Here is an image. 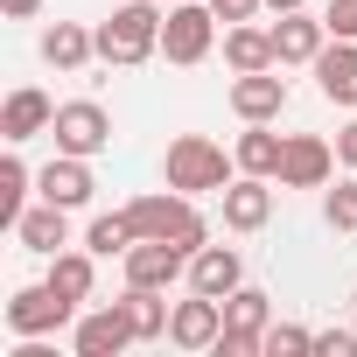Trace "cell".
I'll list each match as a JSON object with an SVG mask.
<instances>
[{
	"label": "cell",
	"instance_id": "cell-5",
	"mask_svg": "<svg viewBox=\"0 0 357 357\" xmlns=\"http://www.w3.org/2000/svg\"><path fill=\"white\" fill-rule=\"evenodd\" d=\"M56 154H105L112 147V112L98 105V98H70V105H56Z\"/></svg>",
	"mask_w": 357,
	"mask_h": 357
},
{
	"label": "cell",
	"instance_id": "cell-11",
	"mask_svg": "<svg viewBox=\"0 0 357 357\" xmlns=\"http://www.w3.org/2000/svg\"><path fill=\"white\" fill-rule=\"evenodd\" d=\"M70 343H77V357H119V350H126V343H140V336H133L126 308H119V301H105V308H91V315L77 322V336H70Z\"/></svg>",
	"mask_w": 357,
	"mask_h": 357
},
{
	"label": "cell",
	"instance_id": "cell-4",
	"mask_svg": "<svg viewBox=\"0 0 357 357\" xmlns=\"http://www.w3.org/2000/svg\"><path fill=\"white\" fill-rule=\"evenodd\" d=\"M218 50V8H211V0H175V8H168V22H161V56L168 63H204Z\"/></svg>",
	"mask_w": 357,
	"mask_h": 357
},
{
	"label": "cell",
	"instance_id": "cell-27",
	"mask_svg": "<svg viewBox=\"0 0 357 357\" xmlns=\"http://www.w3.org/2000/svg\"><path fill=\"white\" fill-rule=\"evenodd\" d=\"M301 350H315V329H301V322H266V357H301Z\"/></svg>",
	"mask_w": 357,
	"mask_h": 357
},
{
	"label": "cell",
	"instance_id": "cell-22",
	"mask_svg": "<svg viewBox=\"0 0 357 357\" xmlns=\"http://www.w3.org/2000/svg\"><path fill=\"white\" fill-rule=\"evenodd\" d=\"M50 287L70 294V301H91V287H98V252H91V245H84V252H56V259H50Z\"/></svg>",
	"mask_w": 357,
	"mask_h": 357
},
{
	"label": "cell",
	"instance_id": "cell-10",
	"mask_svg": "<svg viewBox=\"0 0 357 357\" xmlns=\"http://www.w3.org/2000/svg\"><path fill=\"white\" fill-rule=\"evenodd\" d=\"M273 175H231V183H225V225L231 231H266V218H273Z\"/></svg>",
	"mask_w": 357,
	"mask_h": 357
},
{
	"label": "cell",
	"instance_id": "cell-19",
	"mask_svg": "<svg viewBox=\"0 0 357 357\" xmlns=\"http://www.w3.org/2000/svg\"><path fill=\"white\" fill-rule=\"evenodd\" d=\"M225 63L245 77V70H280L273 56V29H252V22H231L225 29Z\"/></svg>",
	"mask_w": 357,
	"mask_h": 357
},
{
	"label": "cell",
	"instance_id": "cell-16",
	"mask_svg": "<svg viewBox=\"0 0 357 357\" xmlns=\"http://www.w3.org/2000/svg\"><path fill=\"white\" fill-rule=\"evenodd\" d=\"M15 238H22L29 252H43V259H56V252H63V238H70V211L43 197L36 211H22V218H15Z\"/></svg>",
	"mask_w": 357,
	"mask_h": 357
},
{
	"label": "cell",
	"instance_id": "cell-9",
	"mask_svg": "<svg viewBox=\"0 0 357 357\" xmlns=\"http://www.w3.org/2000/svg\"><path fill=\"white\" fill-rule=\"evenodd\" d=\"M183 273H190V252L168 245V238H140V245L126 252V287H161V294H168Z\"/></svg>",
	"mask_w": 357,
	"mask_h": 357
},
{
	"label": "cell",
	"instance_id": "cell-28",
	"mask_svg": "<svg viewBox=\"0 0 357 357\" xmlns=\"http://www.w3.org/2000/svg\"><path fill=\"white\" fill-rule=\"evenodd\" d=\"M322 218H329V231H357V183H336L322 197Z\"/></svg>",
	"mask_w": 357,
	"mask_h": 357
},
{
	"label": "cell",
	"instance_id": "cell-25",
	"mask_svg": "<svg viewBox=\"0 0 357 357\" xmlns=\"http://www.w3.org/2000/svg\"><path fill=\"white\" fill-rule=\"evenodd\" d=\"M225 322H231V329H266V322H273V301H266L259 287H231V294H225Z\"/></svg>",
	"mask_w": 357,
	"mask_h": 357
},
{
	"label": "cell",
	"instance_id": "cell-23",
	"mask_svg": "<svg viewBox=\"0 0 357 357\" xmlns=\"http://www.w3.org/2000/svg\"><path fill=\"white\" fill-rule=\"evenodd\" d=\"M119 308H126V322H133V336H140V343L168 336V308H161V287H126V294H119Z\"/></svg>",
	"mask_w": 357,
	"mask_h": 357
},
{
	"label": "cell",
	"instance_id": "cell-18",
	"mask_svg": "<svg viewBox=\"0 0 357 357\" xmlns=\"http://www.w3.org/2000/svg\"><path fill=\"white\" fill-rule=\"evenodd\" d=\"M36 50H43V63H56V70H84V63L98 56V29H77V22H50Z\"/></svg>",
	"mask_w": 357,
	"mask_h": 357
},
{
	"label": "cell",
	"instance_id": "cell-3",
	"mask_svg": "<svg viewBox=\"0 0 357 357\" xmlns=\"http://www.w3.org/2000/svg\"><path fill=\"white\" fill-rule=\"evenodd\" d=\"M231 168H238V154H225L211 133H183V140H168V161H161L168 190H183V197H204V190H218V197H225Z\"/></svg>",
	"mask_w": 357,
	"mask_h": 357
},
{
	"label": "cell",
	"instance_id": "cell-8",
	"mask_svg": "<svg viewBox=\"0 0 357 357\" xmlns=\"http://www.w3.org/2000/svg\"><path fill=\"white\" fill-rule=\"evenodd\" d=\"M329 168H336V147H329L322 133H287V154H280V175H273V183H280V190H322Z\"/></svg>",
	"mask_w": 357,
	"mask_h": 357
},
{
	"label": "cell",
	"instance_id": "cell-31",
	"mask_svg": "<svg viewBox=\"0 0 357 357\" xmlns=\"http://www.w3.org/2000/svg\"><path fill=\"white\" fill-rule=\"evenodd\" d=\"M211 8H218V22L231 29V22H252V15L266 8V0H211Z\"/></svg>",
	"mask_w": 357,
	"mask_h": 357
},
{
	"label": "cell",
	"instance_id": "cell-15",
	"mask_svg": "<svg viewBox=\"0 0 357 357\" xmlns=\"http://www.w3.org/2000/svg\"><path fill=\"white\" fill-rule=\"evenodd\" d=\"M36 190H43L50 204L77 211V204H91V190H98V183H91V161H84V154H56V161L36 175Z\"/></svg>",
	"mask_w": 357,
	"mask_h": 357
},
{
	"label": "cell",
	"instance_id": "cell-33",
	"mask_svg": "<svg viewBox=\"0 0 357 357\" xmlns=\"http://www.w3.org/2000/svg\"><path fill=\"white\" fill-rule=\"evenodd\" d=\"M0 8H8L15 22H29V15H43V0H0Z\"/></svg>",
	"mask_w": 357,
	"mask_h": 357
},
{
	"label": "cell",
	"instance_id": "cell-12",
	"mask_svg": "<svg viewBox=\"0 0 357 357\" xmlns=\"http://www.w3.org/2000/svg\"><path fill=\"white\" fill-rule=\"evenodd\" d=\"M50 126H56V98L36 91V84H22L8 105H0V133H8V147H22V140H36V133H50Z\"/></svg>",
	"mask_w": 357,
	"mask_h": 357
},
{
	"label": "cell",
	"instance_id": "cell-14",
	"mask_svg": "<svg viewBox=\"0 0 357 357\" xmlns=\"http://www.w3.org/2000/svg\"><path fill=\"white\" fill-rule=\"evenodd\" d=\"M231 112L238 119H280L287 112V77H273V70H245L238 84H231Z\"/></svg>",
	"mask_w": 357,
	"mask_h": 357
},
{
	"label": "cell",
	"instance_id": "cell-20",
	"mask_svg": "<svg viewBox=\"0 0 357 357\" xmlns=\"http://www.w3.org/2000/svg\"><path fill=\"white\" fill-rule=\"evenodd\" d=\"M315 84L329 105H357V43H329L315 56Z\"/></svg>",
	"mask_w": 357,
	"mask_h": 357
},
{
	"label": "cell",
	"instance_id": "cell-29",
	"mask_svg": "<svg viewBox=\"0 0 357 357\" xmlns=\"http://www.w3.org/2000/svg\"><path fill=\"white\" fill-rule=\"evenodd\" d=\"M322 22H329L336 43H357V0H329V15H322Z\"/></svg>",
	"mask_w": 357,
	"mask_h": 357
},
{
	"label": "cell",
	"instance_id": "cell-30",
	"mask_svg": "<svg viewBox=\"0 0 357 357\" xmlns=\"http://www.w3.org/2000/svg\"><path fill=\"white\" fill-rule=\"evenodd\" d=\"M315 357H357V329H315Z\"/></svg>",
	"mask_w": 357,
	"mask_h": 357
},
{
	"label": "cell",
	"instance_id": "cell-32",
	"mask_svg": "<svg viewBox=\"0 0 357 357\" xmlns=\"http://www.w3.org/2000/svg\"><path fill=\"white\" fill-rule=\"evenodd\" d=\"M336 161H343V168H350V175H357V119H350V126H343V133H336Z\"/></svg>",
	"mask_w": 357,
	"mask_h": 357
},
{
	"label": "cell",
	"instance_id": "cell-24",
	"mask_svg": "<svg viewBox=\"0 0 357 357\" xmlns=\"http://www.w3.org/2000/svg\"><path fill=\"white\" fill-rule=\"evenodd\" d=\"M84 245H91L98 259H126V252L140 245V231H133V218H126V211H119V218L105 211V218H91V231H84Z\"/></svg>",
	"mask_w": 357,
	"mask_h": 357
},
{
	"label": "cell",
	"instance_id": "cell-26",
	"mask_svg": "<svg viewBox=\"0 0 357 357\" xmlns=\"http://www.w3.org/2000/svg\"><path fill=\"white\" fill-rule=\"evenodd\" d=\"M29 183H36V175L22 168V154H8V161H0V218H22V197H29Z\"/></svg>",
	"mask_w": 357,
	"mask_h": 357
},
{
	"label": "cell",
	"instance_id": "cell-1",
	"mask_svg": "<svg viewBox=\"0 0 357 357\" xmlns=\"http://www.w3.org/2000/svg\"><path fill=\"white\" fill-rule=\"evenodd\" d=\"M126 218H133V231H140V238H168V245H183V252H204V245H211V225H204V211H197L183 190L133 197V204H126Z\"/></svg>",
	"mask_w": 357,
	"mask_h": 357
},
{
	"label": "cell",
	"instance_id": "cell-13",
	"mask_svg": "<svg viewBox=\"0 0 357 357\" xmlns=\"http://www.w3.org/2000/svg\"><path fill=\"white\" fill-rule=\"evenodd\" d=\"M322 50H329V22H308L301 8L273 22V56H280V70H287V63H315Z\"/></svg>",
	"mask_w": 357,
	"mask_h": 357
},
{
	"label": "cell",
	"instance_id": "cell-7",
	"mask_svg": "<svg viewBox=\"0 0 357 357\" xmlns=\"http://www.w3.org/2000/svg\"><path fill=\"white\" fill-rule=\"evenodd\" d=\"M218 336H225V301L218 294H197L190 287V301L168 308V343L175 350H211Z\"/></svg>",
	"mask_w": 357,
	"mask_h": 357
},
{
	"label": "cell",
	"instance_id": "cell-21",
	"mask_svg": "<svg viewBox=\"0 0 357 357\" xmlns=\"http://www.w3.org/2000/svg\"><path fill=\"white\" fill-rule=\"evenodd\" d=\"M238 168L245 175H280V154H287V140L280 133H266V119H245V133H238Z\"/></svg>",
	"mask_w": 357,
	"mask_h": 357
},
{
	"label": "cell",
	"instance_id": "cell-34",
	"mask_svg": "<svg viewBox=\"0 0 357 357\" xmlns=\"http://www.w3.org/2000/svg\"><path fill=\"white\" fill-rule=\"evenodd\" d=\"M266 8H273V15H294V8H301V0H266Z\"/></svg>",
	"mask_w": 357,
	"mask_h": 357
},
{
	"label": "cell",
	"instance_id": "cell-17",
	"mask_svg": "<svg viewBox=\"0 0 357 357\" xmlns=\"http://www.w3.org/2000/svg\"><path fill=\"white\" fill-rule=\"evenodd\" d=\"M190 287L225 301L231 287H245V259H238L231 245H204V252H190Z\"/></svg>",
	"mask_w": 357,
	"mask_h": 357
},
{
	"label": "cell",
	"instance_id": "cell-2",
	"mask_svg": "<svg viewBox=\"0 0 357 357\" xmlns=\"http://www.w3.org/2000/svg\"><path fill=\"white\" fill-rule=\"evenodd\" d=\"M161 8H147V0H119L112 8V22H98V63H112V70H133V63H147L154 50H161Z\"/></svg>",
	"mask_w": 357,
	"mask_h": 357
},
{
	"label": "cell",
	"instance_id": "cell-6",
	"mask_svg": "<svg viewBox=\"0 0 357 357\" xmlns=\"http://www.w3.org/2000/svg\"><path fill=\"white\" fill-rule=\"evenodd\" d=\"M70 315H77V301L56 294L50 280H43V287H15V301H8V329H15V336H56Z\"/></svg>",
	"mask_w": 357,
	"mask_h": 357
}]
</instances>
